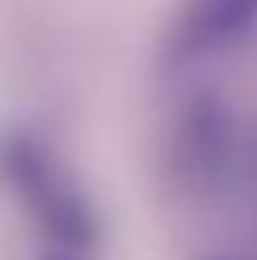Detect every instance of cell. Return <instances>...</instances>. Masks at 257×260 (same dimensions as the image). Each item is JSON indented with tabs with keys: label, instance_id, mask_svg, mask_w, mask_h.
Here are the masks:
<instances>
[{
	"label": "cell",
	"instance_id": "1",
	"mask_svg": "<svg viewBox=\"0 0 257 260\" xmlns=\"http://www.w3.org/2000/svg\"><path fill=\"white\" fill-rule=\"evenodd\" d=\"M0 181L12 189L34 226L65 253H87L95 245V219L72 177L61 170L38 140L8 136L0 143Z\"/></svg>",
	"mask_w": 257,
	"mask_h": 260
},
{
	"label": "cell",
	"instance_id": "2",
	"mask_svg": "<svg viewBox=\"0 0 257 260\" xmlns=\"http://www.w3.org/2000/svg\"><path fill=\"white\" fill-rule=\"evenodd\" d=\"M257 23V0H189L170 30V60H193L242 38Z\"/></svg>",
	"mask_w": 257,
	"mask_h": 260
},
{
	"label": "cell",
	"instance_id": "3",
	"mask_svg": "<svg viewBox=\"0 0 257 260\" xmlns=\"http://www.w3.org/2000/svg\"><path fill=\"white\" fill-rule=\"evenodd\" d=\"M219 113L212 106H197L185 121V132H182V158L189 166H201V162H212L219 151Z\"/></svg>",
	"mask_w": 257,
	"mask_h": 260
},
{
	"label": "cell",
	"instance_id": "4",
	"mask_svg": "<svg viewBox=\"0 0 257 260\" xmlns=\"http://www.w3.org/2000/svg\"><path fill=\"white\" fill-rule=\"evenodd\" d=\"M42 260H68L65 253H49V256H42Z\"/></svg>",
	"mask_w": 257,
	"mask_h": 260
}]
</instances>
